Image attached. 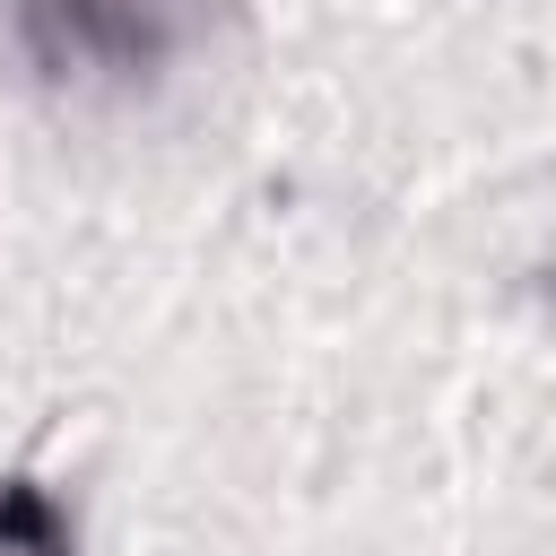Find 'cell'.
Listing matches in <instances>:
<instances>
[{"mask_svg": "<svg viewBox=\"0 0 556 556\" xmlns=\"http://www.w3.org/2000/svg\"><path fill=\"white\" fill-rule=\"evenodd\" d=\"M235 0H9L17 61L61 96H130L217 43Z\"/></svg>", "mask_w": 556, "mask_h": 556, "instance_id": "obj_1", "label": "cell"}, {"mask_svg": "<svg viewBox=\"0 0 556 556\" xmlns=\"http://www.w3.org/2000/svg\"><path fill=\"white\" fill-rule=\"evenodd\" d=\"M0 556H78V530H70V504L43 486V478H0Z\"/></svg>", "mask_w": 556, "mask_h": 556, "instance_id": "obj_2", "label": "cell"}]
</instances>
